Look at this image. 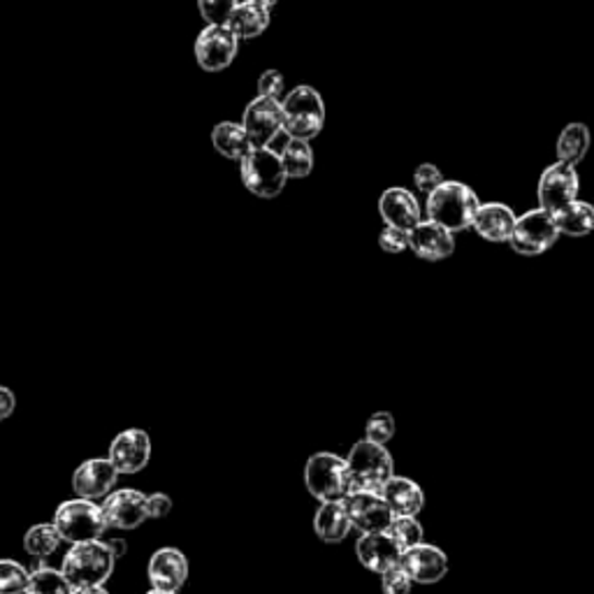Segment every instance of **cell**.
Masks as SVG:
<instances>
[{
    "mask_svg": "<svg viewBox=\"0 0 594 594\" xmlns=\"http://www.w3.org/2000/svg\"><path fill=\"white\" fill-rule=\"evenodd\" d=\"M479 207H481L479 196L467 184L446 180L428 196L425 212L430 221L444 225L446 231L462 233L474 225Z\"/></svg>",
    "mask_w": 594,
    "mask_h": 594,
    "instance_id": "obj_1",
    "label": "cell"
},
{
    "mask_svg": "<svg viewBox=\"0 0 594 594\" xmlns=\"http://www.w3.org/2000/svg\"><path fill=\"white\" fill-rule=\"evenodd\" d=\"M114 565L116 557L112 555L108 541L96 539L70 546L61 562V571L73 587H89L108 583Z\"/></svg>",
    "mask_w": 594,
    "mask_h": 594,
    "instance_id": "obj_2",
    "label": "cell"
},
{
    "mask_svg": "<svg viewBox=\"0 0 594 594\" xmlns=\"http://www.w3.org/2000/svg\"><path fill=\"white\" fill-rule=\"evenodd\" d=\"M305 485L313 499L319 502H344L356 493L351 471L346 458L337 453H313L305 465Z\"/></svg>",
    "mask_w": 594,
    "mask_h": 594,
    "instance_id": "obj_3",
    "label": "cell"
},
{
    "mask_svg": "<svg viewBox=\"0 0 594 594\" xmlns=\"http://www.w3.org/2000/svg\"><path fill=\"white\" fill-rule=\"evenodd\" d=\"M284 108V133L290 139H307L311 143L325 126V102L313 86H295L282 98Z\"/></svg>",
    "mask_w": 594,
    "mask_h": 594,
    "instance_id": "obj_4",
    "label": "cell"
},
{
    "mask_svg": "<svg viewBox=\"0 0 594 594\" xmlns=\"http://www.w3.org/2000/svg\"><path fill=\"white\" fill-rule=\"evenodd\" d=\"M239 174L244 188L253 194L256 198L272 200L282 196V190L288 184V174L284 170L282 156L272 151L270 147L263 149H251L244 159L239 161Z\"/></svg>",
    "mask_w": 594,
    "mask_h": 594,
    "instance_id": "obj_5",
    "label": "cell"
},
{
    "mask_svg": "<svg viewBox=\"0 0 594 594\" xmlns=\"http://www.w3.org/2000/svg\"><path fill=\"white\" fill-rule=\"evenodd\" d=\"M346 462L348 471H351L356 491L381 493L383 485L395 477V462L391 450L383 444H374L370 440L354 444V448L348 450Z\"/></svg>",
    "mask_w": 594,
    "mask_h": 594,
    "instance_id": "obj_6",
    "label": "cell"
},
{
    "mask_svg": "<svg viewBox=\"0 0 594 594\" xmlns=\"http://www.w3.org/2000/svg\"><path fill=\"white\" fill-rule=\"evenodd\" d=\"M51 522H54L61 539L67 541L70 546L102 539V534L110 530L102 516V506H98L94 499L82 497L65 499L63 504H59L54 520Z\"/></svg>",
    "mask_w": 594,
    "mask_h": 594,
    "instance_id": "obj_7",
    "label": "cell"
},
{
    "mask_svg": "<svg viewBox=\"0 0 594 594\" xmlns=\"http://www.w3.org/2000/svg\"><path fill=\"white\" fill-rule=\"evenodd\" d=\"M557 237H560V228H557L555 216L548 209L536 207L518 216L509 244L520 256H541L555 247Z\"/></svg>",
    "mask_w": 594,
    "mask_h": 594,
    "instance_id": "obj_8",
    "label": "cell"
},
{
    "mask_svg": "<svg viewBox=\"0 0 594 594\" xmlns=\"http://www.w3.org/2000/svg\"><path fill=\"white\" fill-rule=\"evenodd\" d=\"M579 190H581L579 170H576V165L571 163L557 161L548 165L544 174H541L539 188H536L539 207L548 209L550 214H557L573 200H579Z\"/></svg>",
    "mask_w": 594,
    "mask_h": 594,
    "instance_id": "obj_9",
    "label": "cell"
},
{
    "mask_svg": "<svg viewBox=\"0 0 594 594\" xmlns=\"http://www.w3.org/2000/svg\"><path fill=\"white\" fill-rule=\"evenodd\" d=\"M239 38L228 26H205L194 45V54L205 73H221L237 59Z\"/></svg>",
    "mask_w": 594,
    "mask_h": 594,
    "instance_id": "obj_10",
    "label": "cell"
},
{
    "mask_svg": "<svg viewBox=\"0 0 594 594\" xmlns=\"http://www.w3.org/2000/svg\"><path fill=\"white\" fill-rule=\"evenodd\" d=\"M242 126L247 128L253 149L270 147L284 133V108L282 100L258 96L244 110Z\"/></svg>",
    "mask_w": 594,
    "mask_h": 594,
    "instance_id": "obj_11",
    "label": "cell"
},
{
    "mask_svg": "<svg viewBox=\"0 0 594 594\" xmlns=\"http://www.w3.org/2000/svg\"><path fill=\"white\" fill-rule=\"evenodd\" d=\"M147 497L135 487H121L112 491L102 499V516L110 530H137L145 520H149Z\"/></svg>",
    "mask_w": 594,
    "mask_h": 594,
    "instance_id": "obj_12",
    "label": "cell"
},
{
    "mask_svg": "<svg viewBox=\"0 0 594 594\" xmlns=\"http://www.w3.org/2000/svg\"><path fill=\"white\" fill-rule=\"evenodd\" d=\"M348 516H351L354 530L360 534L370 532H386L395 518L391 504L383 499L381 493L372 491H356L344 499Z\"/></svg>",
    "mask_w": 594,
    "mask_h": 594,
    "instance_id": "obj_13",
    "label": "cell"
},
{
    "mask_svg": "<svg viewBox=\"0 0 594 594\" xmlns=\"http://www.w3.org/2000/svg\"><path fill=\"white\" fill-rule=\"evenodd\" d=\"M121 477L139 474L151 458V436L147 430L128 428L114 436L110 444V456Z\"/></svg>",
    "mask_w": 594,
    "mask_h": 594,
    "instance_id": "obj_14",
    "label": "cell"
},
{
    "mask_svg": "<svg viewBox=\"0 0 594 594\" xmlns=\"http://www.w3.org/2000/svg\"><path fill=\"white\" fill-rule=\"evenodd\" d=\"M119 477V469L110 458L84 460L73 474V491L82 499H104L116 487Z\"/></svg>",
    "mask_w": 594,
    "mask_h": 594,
    "instance_id": "obj_15",
    "label": "cell"
},
{
    "mask_svg": "<svg viewBox=\"0 0 594 594\" xmlns=\"http://www.w3.org/2000/svg\"><path fill=\"white\" fill-rule=\"evenodd\" d=\"M409 249L428 263H440V260L450 258L456 251V233L425 219L409 231Z\"/></svg>",
    "mask_w": 594,
    "mask_h": 594,
    "instance_id": "obj_16",
    "label": "cell"
},
{
    "mask_svg": "<svg viewBox=\"0 0 594 594\" xmlns=\"http://www.w3.org/2000/svg\"><path fill=\"white\" fill-rule=\"evenodd\" d=\"M399 565L407 569L413 583L434 585L448 573V555L440 546H432L423 541V544H418V546L407 548L405 553H401Z\"/></svg>",
    "mask_w": 594,
    "mask_h": 594,
    "instance_id": "obj_17",
    "label": "cell"
},
{
    "mask_svg": "<svg viewBox=\"0 0 594 594\" xmlns=\"http://www.w3.org/2000/svg\"><path fill=\"white\" fill-rule=\"evenodd\" d=\"M401 546L393 539V534L386 532H370V534H360L356 541V555L360 565L372 571V573H383L393 567L399 565L401 560Z\"/></svg>",
    "mask_w": 594,
    "mask_h": 594,
    "instance_id": "obj_18",
    "label": "cell"
},
{
    "mask_svg": "<svg viewBox=\"0 0 594 594\" xmlns=\"http://www.w3.org/2000/svg\"><path fill=\"white\" fill-rule=\"evenodd\" d=\"M147 576H149V583H151L153 590L180 592L188 581L186 555L180 548H174V546L159 548L151 555L149 567H147Z\"/></svg>",
    "mask_w": 594,
    "mask_h": 594,
    "instance_id": "obj_19",
    "label": "cell"
},
{
    "mask_svg": "<svg viewBox=\"0 0 594 594\" xmlns=\"http://www.w3.org/2000/svg\"><path fill=\"white\" fill-rule=\"evenodd\" d=\"M379 214L386 225H393V228L401 231H411L418 223L423 221L421 205H418L416 196L409 188L393 186L388 190H383L379 198Z\"/></svg>",
    "mask_w": 594,
    "mask_h": 594,
    "instance_id": "obj_20",
    "label": "cell"
},
{
    "mask_svg": "<svg viewBox=\"0 0 594 594\" xmlns=\"http://www.w3.org/2000/svg\"><path fill=\"white\" fill-rule=\"evenodd\" d=\"M516 212L504 202H485L479 207V212L474 216V225L471 228L477 231L479 237H483L485 242H509L516 228Z\"/></svg>",
    "mask_w": 594,
    "mask_h": 594,
    "instance_id": "obj_21",
    "label": "cell"
},
{
    "mask_svg": "<svg viewBox=\"0 0 594 594\" xmlns=\"http://www.w3.org/2000/svg\"><path fill=\"white\" fill-rule=\"evenodd\" d=\"M354 530L351 516L344 502H321L317 516H313V532L325 544H339Z\"/></svg>",
    "mask_w": 594,
    "mask_h": 594,
    "instance_id": "obj_22",
    "label": "cell"
},
{
    "mask_svg": "<svg viewBox=\"0 0 594 594\" xmlns=\"http://www.w3.org/2000/svg\"><path fill=\"white\" fill-rule=\"evenodd\" d=\"M272 24L270 8L258 5L253 0H239L237 8L233 10L228 26L239 40H253L260 38Z\"/></svg>",
    "mask_w": 594,
    "mask_h": 594,
    "instance_id": "obj_23",
    "label": "cell"
},
{
    "mask_svg": "<svg viewBox=\"0 0 594 594\" xmlns=\"http://www.w3.org/2000/svg\"><path fill=\"white\" fill-rule=\"evenodd\" d=\"M383 499L391 504V509L395 516H416L423 511L425 506V495L421 491V485L411 479L405 477H393L381 491Z\"/></svg>",
    "mask_w": 594,
    "mask_h": 594,
    "instance_id": "obj_24",
    "label": "cell"
},
{
    "mask_svg": "<svg viewBox=\"0 0 594 594\" xmlns=\"http://www.w3.org/2000/svg\"><path fill=\"white\" fill-rule=\"evenodd\" d=\"M212 145L231 161H242L253 149L247 128L237 124V121H221V124H216L212 131Z\"/></svg>",
    "mask_w": 594,
    "mask_h": 594,
    "instance_id": "obj_25",
    "label": "cell"
},
{
    "mask_svg": "<svg viewBox=\"0 0 594 594\" xmlns=\"http://www.w3.org/2000/svg\"><path fill=\"white\" fill-rule=\"evenodd\" d=\"M553 216H555L557 228H560V235L585 237L594 233V205L585 200H573L571 205H567Z\"/></svg>",
    "mask_w": 594,
    "mask_h": 594,
    "instance_id": "obj_26",
    "label": "cell"
},
{
    "mask_svg": "<svg viewBox=\"0 0 594 594\" xmlns=\"http://www.w3.org/2000/svg\"><path fill=\"white\" fill-rule=\"evenodd\" d=\"M590 128L585 124H579V121H573V124L565 126V131L557 137V161H565L571 165H579L587 151H590Z\"/></svg>",
    "mask_w": 594,
    "mask_h": 594,
    "instance_id": "obj_27",
    "label": "cell"
},
{
    "mask_svg": "<svg viewBox=\"0 0 594 594\" xmlns=\"http://www.w3.org/2000/svg\"><path fill=\"white\" fill-rule=\"evenodd\" d=\"M61 534L54 522H38L24 534V550L35 560H47L61 546Z\"/></svg>",
    "mask_w": 594,
    "mask_h": 594,
    "instance_id": "obj_28",
    "label": "cell"
},
{
    "mask_svg": "<svg viewBox=\"0 0 594 594\" xmlns=\"http://www.w3.org/2000/svg\"><path fill=\"white\" fill-rule=\"evenodd\" d=\"M24 594H73V585H70L61 569H51L45 565V560H38L30 569L28 587Z\"/></svg>",
    "mask_w": 594,
    "mask_h": 594,
    "instance_id": "obj_29",
    "label": "cell"
},
{
    "mask_svg": "<svg viewBox=\"0 0 594 594\" xmlns=\"http://www.w3.org/2000/svg\"><path fill=\"white\" fill-rule=\"evenodd\" d=\"M282 163L288 174V180H305L313 170V151L307 139H290L282 149Z\"/></svg>",
    "mask_w": 594,
    "mask_h": 594,
    "instance_id": "obj_30",
    "label": "cell"
},
{
    "mask_svg": "<svg viewBox=\"0 0 594 594\" xmlns=\"http://www.w3.org/2000/svg\"><path fill=\"white\" fill-rule=\"evenodd\" d=\"M388 532L393 534V539L401 546V550L423 544V536H425L423 525H421V522H418L416 516H395L393 522H391Z\"/></svg>",
    "mask_w": 594,
    "mask_h": 594,
    "instance_id": "obj_31",
    "label": "cell"
},
{
    "mask_svg": "<svg viewBox=\"0 0 594 594\" xmlns=\"http://www.w3.org/2000/svg\"><path fill=\"white\" fill-rule=\"evenodd\" d=\"M30 571L16 560H0V594H24Z\"/></svg>",
    "mask_w": 594,
    "mask_h": 594,
    "instance_id": "obj_32",
    "label": "cell"
},
{
    "mask_svg": "<svg viewBox=\"0 0 594 594\" xmlns=\"http://www.w3.org/2000/svg\"><path fill=\"white\" fill-rule=\"evenodd\" d=\"M395 436V416L391 411H376L364 425V440L386 446Z\"/></svg>",
    "mask_w": 594,
    "mask_h": 594,
    "instance_id": "obj_33",
    "label": "cell"
},
{
    "mask_svg": "<svg viewBox=\"0 0 594 594\" xmlns=\"http://www.w3.org/2000/svg\"><path fill=\"white\" fill-rule=\"evenodd\" d=\"M239 0H198V10L209 26H225Z\"/></svg>",
    "mask_w": 594,
    "mask_h": 594,
    "instance_id": "obj_34",
    "label": "cell"
},
{
    "mask_svg": "<svg viewBox=\"0 0 594 594\" xmlns=\"http://www.w3.org/2000/svg\"><path fill=\"white\" fill-rule=\"evenodd\" d=\"M411 587H413V579L401 565L381 573L383 594H411Z\"/></svg>",
    "mask_w": 594,
    "mask_h": 594,
    "instance_id": "obj_35",
    "label": "cell"
},
{
    "mask_svg": "<svg viewBox=\"0 0 594 594\" xmlns=\"http://www.w3.org/2000/svg\"><path fill=\"white\" fill-rule=\"evenodd\" d=\"M444 182H446V180H444L442 170L436 168L434 163H423V165H418V168H416V172H413V184H416V188H418V190H421L423 196H430L432 190H434L436 186H442Z\"/></svg>",
    "mask_w": 594,
    "mask_h": 594,
    "instance_id": "obj_36",
    "label": "cell"
},
{
    "mask_svg": "<svg viewBox=\"0 0 594 594\" xmlns=\"http://www.w3.org/2000/svg\"><path fill=\"white\" fill-rule=\"evenodd\" d=\"M379 247L386 253H405L409 249V231L393 228V225H386L379 235Z\"/></svg>",
    "mask_w": 594,
    "mask_h": 594,
    "instance_id": "obj_37",
    "label": "cell"
},
{
    "mask_svg": "<svg viewBox=\"0 0 594 594\" xmlns=\"http://www.w3.org/2000/svg\"><path fill=\"white\" fill-rule=\"evenodd\" d=\"M284 89H286V79L282 73H279V70H265V73L260 75V79H258V96H263V98L282 100Z\"/></svg>",
    "mask_w": 594,
    "mask_h": 594,
    "instance_id": "obj_38",
    "label": "cell"
},
{
    "mask_svg": "<svg viewBox=\"0 0 594 594\" xmlns=\"http://www.w3.org/2000/svg\"><path fill=\"white\" fill-rule=\"evenodd\" d=\"M147 509H149V518L161 520V518L170 516V511H172V497L165 493H153L147 497Z\"/></svg>",
    "mask_w": 594,
    "mask_h": 594,
    "instance_id": "obj_39",
    "label": "cell"
},
{
    "mask_svg": "<svg viewBox=\"0 0 594 594\" xmlns=\"http://www.w3.org/2000/svg\"><path fill=\"white\" fill-rule=\"evenodd\" d=\"M16 409V397L10 388L0 386V423L8 421V418L14 413Z\"/></svg>",
    "mask_w": 594,
    "mask_h": 594,
    "instance_id": "obj_40",
    "label": "cell"
},
{
    "mask_svg": "<svg viewBox=\"0 0 594 594\" xmlns=\"http://www.w3.org/2000/svg\"><path fill=\"white\" fill-rule=\"evenodd\" d=\"M108 546H110V550H112V555L116 557V560H119V557H124V555H126V541L110 539V541H108Z\"/></svg>",
    "mask_w": 594,
    "mask_h": 594,
    "instance_id": "obj_41",
    "label": "cell"
},
{
    "mask_svg": "<svg viewBox=\"0 0 594 594\" xmlns=\"http://www.w3.org/2000/svg\"><path fill=\"white\" fill-rule=\"evenodd\" d=\"M73 594H110L102 585H89V587H73Z\"/></svg>",
    "mask_w": 594,
    "mask_h": 594,
    "instance_id": "obj_42",
    "label": "cell"
},
{
    "mask_svg": "<svg viewBox=\"0 0 594 594\" xmlns=\"http://www.w3.org/2000/svg\"><path fill=\"white\" fill-rule=\"evenodd\" d=\"M253 3H258V5H265V8H274V5L279 3V0H253Z\"/></svg>",
    "mask_w": 594,
    "mask_h": 594,
    "instance_id": "obj_43",
    "label": "cell"
},
{
    "mask_svg": "<svg viewBox=\"0 0 594 594\" xmlns=\"http://www.w3.org/2000/svg\"><path fill=\"white\" fill-rule=\"evenodd\" d=\"M147 594H180V592H168V590H153V587H151Z\"/></svg>",
    "mask_w": 594,
    "mask_h": 594,
    "instance_id": "obj_44",
    "label": "cell"
}]
</instances>
